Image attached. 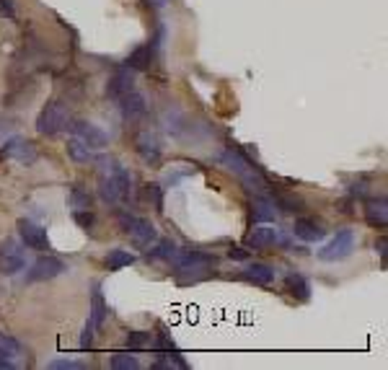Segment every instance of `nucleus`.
Here are the masks:
<instances>
[{"label": "nucleus", "instance_id": "1", "mask_svg": "<svg viewBox=\"0 0 388 370\" xmlns=\"http://www.w3.org/2000/svg\"><path fill=\"white\" fill-rule=\"evenodd\" d=\"M174 267H176V280L181 285H194L218 272V259L197 248H184V251L179 248L174 257Z\"/></svg>", "mask_w": 388, "mask_h": 370}, {"label": "nucleus", "instance_id": "2", "mask_svg": "<svg viewBox=\"0 0 388 370\" xmlns=\"http://www.w3.org/2000/svg\"><path fill=\"white\" fill-rule=\"evenodd\" d=\"M220 161L225 163V166L231 168L233 174L238 176V179L244 181L246 187L251 192H262V189H269V184H266V179L262 176V171L249 161V158L241 153V150H236V148H225L222 150V156H220Z\"/></svg>", "mask_w": 388, "mask_h": 370}, {"label": "nucleus", "instance_id": "3", "mask_svg": "<svg viewBox=\"0 0 388 370\" xmlns=\"http://www.w3.org/2000/svg\"><path fill=\"white\" fill-rule=\"evenodd\" d=\"M70 124V109H67L65 101H49L42 114L36 117V132L39 135H60L62 130H67Z\"/></svg>", "mask_w": 388, "mask_h": 370}, {"label": "nucleus", "instance_id": "4", "mask_svg": "<svg viewBox=\"0 0 388 370\" xmlns=\"http://www.w3.org/2000/svg\"><path fill=\"white\" fill-rule=\"evenodd\" d=\"M352 251H355V231L352 228H339L332 241L319 251V259L321 262H342Z\"/></svg>", "mask_w": 388, "mask_h": 370}, {"label": "nucleus", "instance_id": "5", "mask_svg": "<svg viewBox=\"0 0 388 370\" xmlns=\"http://www.w3.org/2000/svg\"><path fill=\"white\" fill-rule=\"evenodd\" d=\"M26 267V254H23V246L13 238H5L0 244V275H16Z\"/></svg>", "mask_w": 388, "mask_h": 370}, {"label": "nucleus", "instance_id": "6", "mask_svg": "<svg viewBox=\"0 0 388 370\" xmlns=\"http://www.w3.org/2000/svg\"><path fill=\"white\" fill-rule=\"evenodd\" d=\"M65 262L57 257H39L32 264L29 275H26V282H45V280H55L65 272Z\"/></svg>", "mask_w": 388, "mask_h": 370}, {"label": "nucleus", "instance_id": "7", "mask_svg": "<svg viewBox=\"0 0 388 370\" xmlns=\"http://www.w3.org/2000/svg\"><path fill=\"white\" fill-rule=\"evenodd\" d=\"M135 150H137V156L143 158L145 163L155 166V163L161 161V153H163L161 137H158L153 130H143V132L135 137Z\"/></svg>", "mask_w": 388, "mask_h": 370}, {"label": "nucleus", "instance_id": "8", "mask_svg": "<svg viewBox=\"0 0 388 370\" xmlns=\"http://www.w3.org/2000/svg\"><path fill=\"white\" fill-rule=\"evenodd\" d=\"M67 130L76 135V137H80L83 143L89 148H104L106 143H109V135L104 132L101 127H96V124L86 122V119H76V122L67 124Z\"/></svg>", "mask_w": 388, "mask_h": 370}, {"label": "nucleus", "instance_id": "9", "mask_svg": "<svg viewBox=\"0 0 388 370\" xmlns=\"http://www.w3.org/2000/svg\"><path fill=\"white\" fill-rule=\"evenodd\" d=\"M19 233L21 241L34 251H49V235L42 225L32 223V220H19Z\"/></svg>", "mask_w": 388, "mask_h": 370}, {"label": "nucleus", "instance_id": "10", "mask_svg": "<svg viewBox=\"0 0 388 370\" xmlns=\"http://www.w3.org/2000/svg\"><path fill=\"white\" fill-rule=\"evenodd\" d=\"M0 153H3L5 158L19 161V163H34V161H36V148H34L29 140H23V137H11V140H5Z\"/></svg>", "mask_w": 388, "mask_h": 370}, {"label": "nucleus", "instance_id": "11", "mask_svg": "<svg viewBox=\"0 0 388 370\" xmlns=\"http://www.w3.org/2000/svg\"><path fill=\"white\" fill-rule=\"evenodd\" d=\"M130 241H133L135 248H150L155 238H158V231H155V225L150 220H145V218H135L133 225H130Z\"/></svg>", "mask_w": 388, "mask_h": 370}, {"label": "nucleus", "instance_id": "12", "mask_svg": "<svg viewBox=\"0 0 388 370\" xmlns=\"http://www.w3.org/2000/svg\"><path fill=\"white\" fill-rule=\"evenodd\" d=\"M119 112L127 122H135V119H140L145 112H148V104H145V96L143 93H137V91H127L124 96H119Z\"/></svg>", "mask_w": 388, "mask_h": 370}, {"label": "nucleus", "instance_id": "13", "mask_svg": "<svg viewBox=\"0 0 388 370\" xmlns=\"http://www.w3.org/2000/svg\"><path fill=\"white\" fill-rule=\"evenodd\" d=\"M133 86H135L133 67L124 65L109 78V83H106V96H109V99H119V96H124L127 91H133Z\"/></svg>", "mask_w": 388, "mask_h": 370}, {"label": "nucleus", "instance_id": "14", "mask_svg": "<svg viewBox=\"0 0 388 370\" xmlns=\"http://www.w3.org/2000/svg\"><path fill=\"white\" fill-rule=\"evenodd\" d=\"M365 220L373 228H386L388 225V200L386 197H370L365 202Z\"/></svg>", "mask_w": 388, "mask_h": 370}, {"label": "nucleus", "instance_id": "15", "mask_svg": "<svg viewBox=\"0 0 388 370\" xmlns=\"http://www.w3.org/2000/svg\"><path fill=\"white\" fill-rule=\"evenodd\" d=\"M246 244L251 248H266L275 246V244H282V235H279V231L269 228V225H259V228H254L251 233L246 235Z\"/></svg>", "mask_w": 388, "mask_h": 370}, {"label": "nucleus", "instance_id": "16", "mask_svg": "<svg viewBox=\"0 0 388 370\" xmlns=\"http://www.w3.org/2000/svg\"><path fill=\"white\" fill-rule=\"evenodd\" d=\"M241 277H244L246 282H254V285L266 288V285L275 282V269L269 267V264H264V262H254V264H249V267L241 272Z\"/></svg>", "mask_w": 388, "mask_h": 370}, {"label": "nucleus", "instance_id": "17", "mask_svg": "<svg viewBox=\"0 0 388 370\" xmlns=\"http://www.w3.org/2000/svg\"><path fill=\"white\" fill-rule=\"evenodd\" d=\"M106 303H104V295H101V288L96 285L93 288V298H91V314H89V324H86V329H91V332H99L101 326H104V321H106Z\"/></svg>", "mask_w": 388, "mask_h": 370}, {"label": "nucleus", "instance_id": "18", "mask_svg": "<svg viewBox=\"0 0 388 370\" xmlns=\"http://www.w3.org/2000/svg\"><path fill=\"white\" fill-rule=\"evenodd\" d=\"M293 233L298 235L300 241H306V244H313V241H321L326 231H323L321 225L316 223V220H310V218H298L295 225H293Z\"/></svg>", "mask_w": 388, "mask_h": 370}, {"label": "nucleus", "instance_id": "19", "mask_svg": "<svg viewBox=\"0 0 388 370\" xmlns=\"http://www.w3.org/2000/svg\"><path fill=\"white\" fill-rule=\"evenodd\" d=\"M275 215H277V210H275L272 200H266V197H254L251 200V220L254 223H272Z\"/></svg>", "mask_w": 388, "mask_h": 370}, {"label": "nucleus", "instance_id": "20", "mask_svg": "<svg viewBox=\"0 0 388 370\" xmlns=\"http://www.w3.org/2000/svg\"><path fill=\"white\" fill-rule=\"evenodd\" d=\"M153 60H155V45H143L127 57L124 65L133 67V70H148V67L153 65Z\"/></svg>", "mask_w": 388, "mask_h": 370}, {"label": "nucleus", "instance_id": "21", "mask_svg": "<svg viewBox=\"0 0 388 370\" xmlns=\"http://www.w3.org/2000/svg\"><path fill=\"white\" fill-rule=\"evenodd\" d=\"M285 288H288L290 295H293V298H298V301H308L310 298L308 280H306L303 275H298V272H290L288 277H285Z\"/></svg>", "mask_w": 388, "mask_h": 370}, {"label": "nucleus", "instance_id": "22", "mask_svg": "<svg viewBox=\"0 0 388 370\" xmlns=\"http://www.w3.org/2000/svg\"><path fill=\"white\" fill-rule=\"evenodd\" d=\"M111 176L117 181V187H119V194H122V200H130V194H133V174L122 166V163H117V161H111Z\"/></svg>", "mask_w": 388, "mask_h": 370}, {"label": "nucleus", "instance_id": "23", "mask_svg": "<svg viewBox=\"0 0 388 370\" xmlns=\"http://www.w3.org/2000/svg\"><path fill=\"white\" fill-rule=\"evenodd\" d=\"M67 156L73 158L76 163H89L93 161V153H91V148L80 140V137H73V140H67Z\"/></svg>", "mask_w": 388, "mask_h": 370}, {"label": "nucleus", "instance_id": "24", "mask_svg": "<svg viewBox=\"0 0 388 370\" xmlns=\"http://www.w3.org/2000/svg\"><path fill=\"white\" fill-rule=\"evenodd\" d=\"M179 246L171 241V238H163V241H158V246L148 254V259H153V262H174V257H176Z\"/></svg>", "mask_w": 388, "mask_h": 370}, {"label": "nucleus", "instance_id": "25", "mask_svg": "<svg viewBox=\"0 0 388 370\" xmlns=\"http://www.w3.org/2000/svg\"><path fill=\"white\" fill-rule=\"evenodd\" d=\"M109 269H122V267H130L135 264V254H130L127 248H114L106 254V262H104Z\"/></svg>", "mask_w": 388, "mask_h": 370}, {"label": "nucleus", "instance_id": "26", "mask_svg": "<svg viewBox=\"0 0 388 370\" xmlns=\"http://www.w3.org/2000/svg\"><path fill=\"white\" fill-rule=\"evenodd\" d=\"M114 370H135L140 368V360L135 358V355H130V352H119V355H114L109 362Z\"/></svg>", "mask_w": 388, "mask_h": 370}, {"label": "nucleus", "instance_id": "27", "mask_svg": "<svg viewBox=\"0 0 388 370\" xmlns=\"http://www.w3.org/2000/svg\"><path fill=\"white\" fill-rule=\"evenodd\" d=\"M70 207H73V213L76 210H91V194L83 187H76L70 192Z\"/></svg>", "mask_w": 388, "mask_h": 370}, {"label": "nucleus", "instance_id": "28", "mask_svg": "<svg viewBox=\"0 0 388 370\" xmlns=\"http://www.w3.org/2000/svg\"><path fill=\"white\" fill-rule=\"evenodd\" d=\"M277 207L285 213H300L303 210V200L298 194H277Z\"/></svg>", "mask_w": 388, "mask_h": 370}, {"label": "nucleus", "instance_id": "29", "mask_svg": "<svg viewBox=\"0 0 388 370\" xmlns=\"http://www.w3.org/2000/svg\"><path fill=\"white\" fill-rule=\"evenodd\" d=\"M145 200L153 202L155 213H163V189H161V184H145Z\"/></svg>", "mask_w": 388, "mask_h": 370}, {"label": "nucleus", "instance_id": "30", "mask_svg": "<svg viewBox=\"0 0 388 370\" xmlns=\"http://www.w3.org/2000/svg\"><path fill=\"white\" fill-rule=\"evenodd\" d=\"M0 349H3L5 355H11L13 360H16L23 352L21 342H19L16 336H11V334H0Z\"/></svg>", "mask_w": 388, "mask_h": 370}, {"label": "nucleus", "instance_id": "31", "mask_svg": "<svg viewBox=\"0 0 388 370\" xmlns=\"http://www.w3.org/2000/svg\"><path fill=\"white\" fill-rule=\"evenodd\" d=\"M150 345H153V334L150 332H133V334H127V347L130 349L150 347Z\"/></svg>", "mask_w": 388, "mask_h": 370}, {"label": "nucleus", "instance_id": "32", "mask_svg": "<svg viewBox=\"0 0 388 370\" xmlns=\"http://www.w3.org/2000/svg\"><path fill=\"white\" fill-rule=\"evenodd\" d=\"M47 368H52V370H83L86 368V362H80V360H52Z\"/></svg>", "mask_w": 388, "mask_h": 370}, {"label": "nucleus", "instance_id": "33", "mask_svg": "<svg viewBox=\"0 0 388 370\" xmlns=\"http://www.w3.org/2000/svg\"><path fill=\"white\" fill-rule=\"evenodd\" d=\"M73 218H76V223L80 225V228H86V231L93 225V213H91V210H76Z\"/></svg>", "mask_w": 388, "mask_h": 370}, {"label": "nucleus", "instance_id": "34", "mask_svg": "<svg viewBox=\"0 0 388 370\" xmlns=\"http://www.w3.org/2000/svg\"><path fill=\"white\" fill-rule=\"evenodd\" d=\"M13 368H19V362H16L11 355H5V352L0 349V370H13Z\"/></svg>", "mask_w": 388, "mask_h": 370}, {"label": "nucleus", "instance_id": "35", "mask_svg": "<svg viewBox=\"0 0 388 370\" xmlns=\"http://www.w3.org/2000/svg\"><path fill=\"white\" fill-rule=\"evenodd\" d=\"M386 248H388V241H386V235H380L376 241V251L380 254V259H386Z\"/></svg>", "mask_w": 388, "mask_h": 370}, {"label": "nucleus", "instance_id": "36", "mask_svg": "<svg viewBox=\"0 0 388 370\" xmlns=\"http://www.w3.org/2000/svg\"><path fill=\"white\" fill-rule=\"evenodd\" d=\"M0 13H3V16H13V3H11V0H0Z\"/></svg>", "mask_w": 388, "mask_h": 370}, {"label": "nucleus", "instance_id": "37", "mask_svg": "<svg viewBox=\"0 0 388 370\" xmlns=\"http://www.w3.org/2000/svg\"><path fill=\"white\" fill-rule=\"evenodd\" d=\"M228 257L231 259H246L249 257V251H244V248H231V251H228Z\"/></svg>", "mask_w": 388, "mask_h": 370}, {"label": "nucleus", "instance_id": "38", "mask_svg": "<svg viewBox=\"0 0 388 370\" xmlns=\"http://www.w3.org/2000/svg\"><path fill=\"white\" fill-rule=\"evenodd\" d=\"M168 0H148V5H153V8H163Z\"/></svg>", "mask_w": 388, "mask_h": 370}]
</instances>
